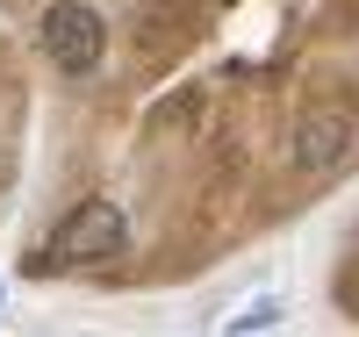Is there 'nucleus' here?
I'll return each mask as SVG.
<instances>
[{"label":"nucleus","mask_w":359,"mask_h":337,"mask_svg":"<svg viewBox=\"0 0 359 337\" xmlns=\"http://www.w3.org/2000/svg\"><path fill=\"white\" fill-rule=\"evenodd\" d=\"M352 115H338V108H323V115H309L302 130H294V165L302 172H331V165H345V151H352Z\"/></svg>","instance_id":"obj_3"},{"label":"nucleus","mask_w":359,"mask_h":337,"mask_svg":"<svg viewBox=\"0 0 359 337\" xmlns=\"http://www.w3.org/2000/svg\"><path fill=\"white\" fill-rule=\"evenodd\" d=\"M123 244H130V216H123V208H115V201H79L72 216L50 230L36 273H57V266H94V259H115Z\"/></svg>","instance_id":"obj_1"},{"label":"nucleus","mask_w":359,"mask_h":337,"mask_svg":"<svg viewBox=\"0 0 359 337\" xmlns=\"http://www.w3.org/2000/svg\"><path fill=\"white\" fill-rule=\"evenodd\" d=\"M0 294H8V287H0Z\"/></svg>","instance_id":"obj_5"},{"label":"nucleus","mask_w":359,"mask_h":337,"mask_svg":"<svg viewBox=\"0 0 359 337\" xmlns=\"http://www.w3.org/2000/svg\"><path fill=\"white\" fill-rule=\"evenodd\" d=\"M36 43H43V57L65 79H86L101 65V50H108V22L86 8V0H50L43 22H36Z\"/></svg>","instance_id":"obj_2"},{"label":"nucleus","mask_w":359,"mask_h":337,"mask_svg":"<svg viewBox=\"0 0 359 337\" xmlns=\"http://www.w3.org/2000/svg\"><path fill=\"white\" fill-rule=\"evenodd\" d=\"M273 323H280V301H273V294H266V301H252L245 316H230V330H273Z\"/></svg>","instance_id":"obj_4"}]
</instances>
